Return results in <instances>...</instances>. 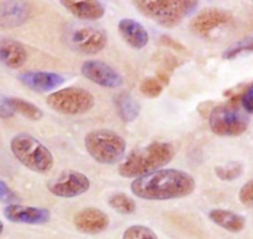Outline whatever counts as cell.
<instances>
[{"mask_svg": "<svg viewBox=\"0 0 253 239\" xmlns=\"http://www.w3.org/2000/svg\"><path fill=\"white\" fill-rule=\"evenodd\" d=\"M195 188L192 175L182 170L166 169L135 179L131 191L137 197L148 201H167L189 196Z\"/></svg>", "mask_w": 253, "mask_h": 239, "instance_id": "1", "label": "cell"}, {"mask_svg": "<svg viewBox=\"0 0 253 239\" xmlns=\"http://www.w3.org/2000/svg\"><path fill=\"white\" fill-rule=\"evenodd\" d=\"M174 155L175 149L172 144L155 141L133 150L119 166V174L126 179L141 178L158 171L170 163Z\"/></svg>", "mask_w": 253, "mask_h": 239, "instance_id": "2", "label": "cell"}, {"mask_svg": "<svg viewBox=\"0 0 253 239\" xmlns=\"http://www.w3.org/2000/svg\"><path fill=\"white\" fill-rule=\"evenodd\" d=\"M135 6L158 25L174 27L198 7L194 0H138Z\"/></svg>", "mask_w": 253, "mask_h": 239, "instance_id": "3", "label": "cell"}, {"mask_svg": "<svg viewBox=\"0 0 253 239\" xmlns=\"http://www.w3.org/2000/svg\"><path fill=\"white\" fill-rule=\"evenodd\" d=\"M12 154L29 170L37 174H46L53 168L54 159L51 151L34 136L17 134L10 143Z\"/></svg>", "mask_w": 253, "mask_h": 239, "instance_id": "4", "label": "cell"}, {"mask_svg": "<svg viewBox=\"0 0 253 239\" xmlns=\"http://www.w3.org/2000/svg\"><path fill=\"white\" fill-rule=\"evenodd\" d=\"M85 150L99 164L113 165L124 158L126 143L123 136L109 129L89 131L84 139Z\"/></svg>", "mask_w": 253, "mask_h": 239, "instance_id": "5", "label": "cell"}, {"mask_svg": "<svg viewBox=\"0 0 253 239\" xmlns=\"http://www.w3.org/2000/svg\"><path fill=\"white\" fill-rule=\"evenodd\" d=\"M95 99L89 91L79 87L58 89L47 97V104L61 114H84L94 107Z\"/></svg>", "mask_w": 253, "mask_h": 239, "instance_id": "6", "label": "cell"}, {"mask_svg": "<svg viewBox=\"0 0 253 239\" xmlns=\"http://www.w3.org/2000/svg\"><path fill=\"white\" fill-rule=\"evenodd\" d=\"M209 125L216 135L239 136L249 128V119L230 104L217 106L210 112Z\"/></svg>", "mask_w": 253, "mask_h": 239, "instance_id": "7", "label": "cell"}, {"mask_svg": "<svg viewBox=\"0 0 253 239\" xmlns=\"http://www.w3.org/2000/svg\"><path fill=\"white\" fill-rule=\"evenodd\" d=\"M48 191L57 197L71 198L85 193L90 188V181L84 174L66 170L47 183Z\"/></svg>", "mask_w": 253, "mask_h": 239, "instance_id": "8", "label": "cell"}, {"mask_svg": "<svg viewBox=\"0 0 253 239\" xmlns=\"http://www.w3.org/2000/svg\"><path fill=\"white\" fill-rule=\"evenodd\" d=\"M81 72L85 78L106 88H118L124 79L118 71L101 61H85L81 67Z\"/></svg>", "mask_w": 253, "mask_h": 239, "instance_id": "9", "label": "cell"}, {"mask_svg": "<svg viewBox=\"0 0 253 239\" xmlns=\"http://www.w3.org/2000/svg\"><path fill=\"white\" fill-rule=\"evenodd\" d=\"M232 14L219 7H210L200 11L190 22V29L194 34L208 36L216 27L227 25L232 21Z\"/></svg>", "mask_w": 253, "mask_h": 239, "instance_id": "10", "label": "cell"}, {"mask_svg": "<svg viewBox=\"0 0 253 239\" xmlns=\"http://www.w3.org/2000/svg\"><path fill=\"white\" fill-rule=\"evenodd\" d=\"M108 36L104 30L98 27H83L72 35V45L83 54L94 55L104 50Z\"/></svg>", "mask_w": 253, "mask_h": 239, "instance_id": "11", "label": "cell"}, {"mask_svg": "<svg viewBox=\"0 0 253 239\" xmlns=\"http://www.w3.org/2000/svg\"><path fill=\"white\" fill-rule=\"evenodd\" d=\"M74 227L84 235H98L109 227L108 215L99 208L86 207L78 211L73 218Z\"/></svg>", "mask_w": 253, "mask_h": 239, "instance_id": "12", "label": "cell"}, {"mask_svg": "<svg viewBox=\"0 0 253 239\" xmlns=\"http://www.w3.org/2000/svg\"><path fill=\"white\" fill-rule=\"evenodd\" d=\"M4 216L10 222L24 223V225H44L51 220V212L46 208L16 205V203L7 206L4 210Z\"/></svg>", "mask_w": 253, "mask_h": 239, "instance_id": "13", "label": "cell"}, {"mask_svg": "<svg viewBox=\"0 0 253 239\" xmlns=\"http://www.w3.org/2000/svg\"><path fill=\"white\" fill-rule=\"evenodd\" d=\"M19 79L22 84L29 87L32 91L44 93V92H51L61 86L64 82V77L54 72H41V71H31L24 72L19 76Z\"/></svg>", "mask_w": 253, "mask_h": 239, "instance_id": "14", "label": "cell"}, {"mask_svg": "<svg viewBox=\"0 0 253 239\" xmlns=\"http://www.w3.org/2000/svg\"><path fill=\"white\" fill-rule=\"evenodd\" d=\"M119 32L127 45L132 49L141 50L147 46L150 35L142 24L133 19H123L119 22Z\"/></svg>", "mask_w": 253, "mask_h": 239, "instance_id": "15", "label": "cell"}, {"mask_svg": "<svg viewBox=\"0 0 253 239\" xmlns=\"http://www.w3.org/2000/svg\"><path fill=\"white\" fill-rule=\"evenodd\" d=\"M61 2L72 15L82 20H99L105 12L104 5L94 0H63Z\"/></svg>", "mask_w": 253, "mask_h": 239, "instance_id": "16", "label": "cell"}, {"mask_svg": "<svg viewBox=\"0 0 253 239\" xmlns=\"http://www.w3.org/2000/svg\"><path fill=\"white\" fill-rule=\"evenodd\" d=\"M209 218L215 225L231 233L241 232L246 226V220L244 216L229 210H222V208H215L210 211Z\"/></svg>", "mask_w": 253, "mask_h": 239, "instance_id": "17", "label": "cell"}, {"mask_svg": "<svg viewBox=\"0 0 253 239\" xmlns=\"http://www.w3.org/2000/svg\"><path fill=\"white\" fill-rule=\"evenodd\" d=\"M27 60L25 47L17 41H5L0 45V61L10 68H20Z\"/></svg>", "mask_w": 253, "mask_h": 239, "instance_id": "18", "label": "cell"}, {"mask_svg": "<svg viewBox=\"0 0 253 239\" xmlns=\"http://www.w3.org/2000/svg\"><path fill=\"white\" fill-rule=\"evenodd\" d=\"M114 101H115L116 111H118L119 116L125 123H131L140 114V104L136 102V99L131 94L119 93L116 94Z\"/></svg>", "mask_w": 253, "mask_h": 239, "instance_id": "19", "label": "cell"}, {"mask_svg": "<svg viewBox=\"0 0 253 239\" xmlns=\"http://www.w3.org/2000/svg\"><path fill=\"white\" fill-rule=\"evenodd\" d=\"M7 103L14 113L21 114L30 120H40L43 117V113L39 107L25 101V99L11 97V98H7Z\"/></svg>", "mask_w": 253, "mask_h": 239, "instance_id": "20", "label": "cell"}, {"mask_svg": "<svg viewBox=\"0 0 253 239\" xmlns=\"http://www.w3.org/2000/svg\"><path fill=\"white\" fill-rule=\"evenodd\" d=\"M108 203L114 211L121 215H131L136 211V203L126 193L116 192L108 198Z\"/></svg>", "mask_w": 253, "mask_h": 239, "instance_id": "21", "label": "cell"}, {"mask_svg": "<svg viewBox=\"0 0 253 239\" xmlns=\"http://www.w3.org/2000/svg\"><path fill=\"white\" fill-rule=\"evenodd\" d=\"M244 171V166L240 163H229L224 166H216L215 174L221 181H234L240 178Z\"/></svg>", "mask_w": 253, "mask_h": 239, "instance_id": "22", "label": "cell"}, {"mask_svg": "<svg viewBox=\"0 0 253 239\" xmlns=\"http://www.w3.org/2000/svg\"><path fill=\"white\" fill-rule=\"evenodd\" d=\"M123 239H158L156 233L146 226H131L124 232Z\"/></svg>", "mask_w": 253, "mask_h": 239, "instance_id": "23", "label": "cell"}, {"mask_svg": "<svg viewBox=\"0 0 253 239\" xmlns=\"http://www.w3.org/2000/svg\"><path fill=\"white\" fill-rule=\"evenodd\" d=\"M244 52H253V37L242 40V41H239L237 44H235L234 46L229 47L224 52L222 57L225 60H232L239 56V55L244 54Z\"/></svg>", "mask_w": 253, "mask_h": 239, "instance_id": "24", "label": "cell"}, {"mask_svg": "<svg viewBox=\"0 0 253 239\" xmlns=\"http://www.w3.org/2000/svg\"><path fill=\"white\" fill-rule=\"evenodd\" d=\"M163 91V86L157 81V78H147L142 81L140 86V92L147 98H157Z\"/></svg>", "mask_w": 253, "mask_h": 239, "instance_id": "25", "label": "cell"}, {"mask_svg": "<svg viewBox=\"0 0 253 239\" xmlns=\"http://www.w3.org/2000/svg\"><path fill=\"white\" fill-rule=\"evenodd\" d=\"M239 198L241 203L246 207H253V180L245 183L239 193Z\"/></svg>", "mask_w": 253, "mask_h": 239, "instance_id": "26", "label": "cell"}, {"mask_svg": "<svg viewBox=\"0 0 253 239\" xmlns=\"http://www.w3.org/2000/svg\"><path fill=\"white\" fill-rule=\"evenodd\" d=\"M16 193L14 191L10 190L9 186L4 182V181L0 180V201L4 203H10V205H14L15 201H17Z\"/></svg>", "mask_w": 253, "mask_h": 239, "instance_id": "27", "label": "cell"}, {"mask_svg": "<svg viewBox=\"0 0 253 239\" xmlns=\"http://www.w3.org/2000/svg\"><path fill=\"white\" fill-rule=\"evenodd\" d=\"M161 42H162L165 46L169 47V49H172L173 51H175V52H180V54H187L188 52V50L185 49V47L183 46L180 42L175 41V40H173L172 37L166 36V35H163V36L161 37Z\"/></svg>", "mask_w": 253, "mask_h": 239, "instance_id": "28", "label": "cell"}, {"mask_svg": "<svg viewBox=\"0 0 253 239\" xmlns=\"http://www.w3.org/2000/svg\"><path fill=\"white\" fill-rule=\"evenodd\" d=\"M241 102H242V106H244V108L246 109L249 113L253 114V84L244 92Z\"/></svg>", "mask_w": 253, "mask_h": 239, "instance_id": "29", "label": "cell"}, {"mask_svg": "<svg viewBox=\"0 0 253 239\" xmlns=\"http://www.w3.org/2000/svg\"><path fill=\"white\" fill-rule=\"evenodd\" d=\"M11 116H14V112H12L9 103H7V98L0 97V117L1 118H9Z\"/></svg>", "mask_w": 253, "mask_h": 239, "instance_id": "30", "label": "cell"}, {"mask_svg": "<svg viewBox=\"0 0 253 239\" xmlns=\"http://www.w3.org/2000/svg\"><path fill=\"white\" fill-rule=\"evenodd\" d=\"M156 78H157V81L160 82L162 86H168V84H169V76H168L166 71H158Z\"/></svg>", "mask_w": 253, "mask_h": 239, "instance_id": "31", "label": "cell"}, {"mask_svg": "<svg viewBox=\"0 0 253 239\" xmlns=\"http://www.w3.org/2000/svg\"><path fill=\"white\" fill-rule=\"evenodd\" d=\"M2 231H4V225H2V222L0 221V235L2 233Z\"/></svg>", "mask_w": 253, "mask_h": 239, "instance_id": "32", "label": "cell"}]
</instances>
